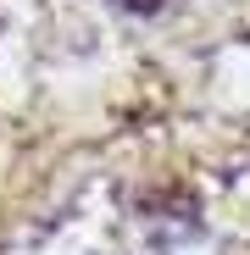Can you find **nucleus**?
<instances>
[{
	"label": "nucleus",
	"mask_w": 250,
	"mask_h": 255,
	"mask_svg": "<svg viewBox=\"0 0 250 255\" xmlns=\"http://www.w3.org/2000/svg\"><path fill=\"white\" fill-rule=\"evenodd\" d=\"M111 6H122V11H139V17H150V11H161L167 0H111Z\"/></svg>",
	"instance_id": "1"
}]
</instances>
